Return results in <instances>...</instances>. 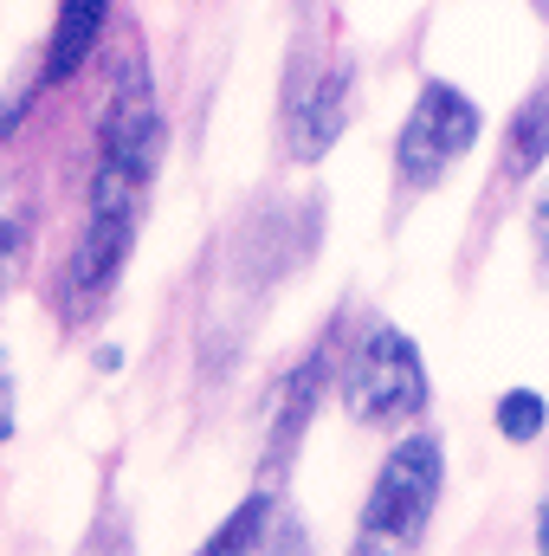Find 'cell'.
Wrapping results in <instances>:
<instances>
[{
  "mask_svg": "<svg viewBox=\"0 0 549 556\" xmlns=\"http://www.w3.org/2000/svg\"><path fill=\"white\" fill-rule=\"evenodd\" d=\"M137 214H142V175L124 168H104L98 162V181H91V220L65 260V311H91L137 247Z\"/></svg>",
  "mask_w": 549,
  "mask_h": 556,
  "instance_id": "cell-1",
  "label": "cell"
},
{
  "mask_svg": "<svg viewBox=\"0 0 549 556\" xmlns=\"http://www.w3.org/2000/svg\"><path fill=\"white\" fill-rule=\"evenodd\" d=\"M439 479H446L439 440L433 433H408L382 459V472H375V492L362 505V538L356 544L362 551H401V544H413L426 531L433 505H439Z\"/></svg>",
  "mask_w": 549,
  "mask_h": 556,
  "instance_id": "cell-2",
  "label": "cell"
},
{
  "mask_svg": "<svg viewBox=\"0 0 549 556\" xmlns=\"http://www.w3.org/2000/svg\"><path fill=\"white\" fill-rule=\"evenodd\" d=\"M343 408L356 427H388V420H413L426 408V369L413 337H401L395 324H375L356 356L343 363Z\"/></svg>",
  "mask_w": 549,
  "mask_h": 556,
  "instance_id": "cell-3",
  "label": "cell"
},
{
  "mask_svg": "<svg viewBox=\"0 0 549 556\" xmlns=\"http://www.w3.org/2000/svg\"><path fill=\"white\" fill-rule=\"evenodd\" d=\"M478 130H485L478 104H472L459 85L426 78L420 98H413V111H408V124H401V137H395V168H401V181L433 188V181L478 142Z\"/></svg>",
  "mask_w": 549,
  "mask_h": 556,
  "instance_id": "cell-4",
  "label": "cell"
},
{
  "mask_svg": "<svg viewBox=\"0 0 549 556\" xmlns=\"http://www.w3.org/2000/svg\"><path fill=\"white\" fill-rule=\"evenodd\" d=\"M155 142H162V117H155V85H149V59H124L117 85H111V104H104V130H98V162L104 168H124L149 181V162H155Z\"/></svg>",
  "mask_w": 549,
  "mask_h": 556,
  "instance_id": "cell-5",
  "label": "cell"
},
{
  "mask_svg": "<svg viewBox=\"0 0 549 556\" xmlns=\"http://www.w3.org/2000/svg\"><path fill=\"white\" fill-rule=\"evenodd\" d=\"M349 85H356L349 59H323V65H310L291 85V98H284V149L297 162H317L330 142L343 137V124H349Z\"/></svg>",
  "mask_w": 549,
  "mask_h": 556,
  "instance_id": "cell-6",
  "label": "cell"
},
{
  "mask_svg": "<svg viewBox=\"0 0 549 556\" xmlns=\"http://www.w3.org/2000/svg\"><path fill=\"white\" fill-rule=\"evenodd\" d=\"M227 551H304V525L284 511L278 492H253V498L207 538V556H227Z\"/></svg>",
  "mask_w": 549,
  "mask_h": 556,
  "instance_id": "cell-7",
  "label": "cell"
},
{
  "mask_svg": "<svg viewBox=\"0 0 549 556\" xmlns=\"http://www.w3.org/2000/svg\"><path fill=\"white\" fill-rule=\"evenodd\" d=\"M323 363H330V350H310V356L291 369V382H284V395H278V415H272V453H266V466H284V453L304 440L310 408H317V389H323Z\"/></svg>",
  "mask_w": 549,
  "mask_h": 556,
  "instance_id": "cell-8",
  "label": "cell"
},
{
  "mask_svg": "<svg viewBox=\"0 0 549 556\" xmlns=\"http://www.w3.org/2000/svg\"><path fill=\"white\" fill-rule=\"evenodd\" d=\"M104 13H111V0H59V26H52V46H46L52 78H72L91 59V46L104 33Z\"/></svg>",
  "mask_w": 549,
  "mask_h": 556,
  "instance_id": "cell-9",
  "label": "cell"
},
{
  "mask_svg": "<svg viewBox=\"0 0 549 556\" xmlns=\"http://www.w3.org/2000/svg\"><path fill=\"white\" fill-rule=\"evenodd\" d=\"M549 155V85H537L505 130V181H531Z\"/></svg>",
  "mask_w": 549,
  "mask_h": 556,
  "instance_id": "cell-10",
  "label": "cell"
},
{
  "mask_svg": "<svg viewBox=\"0 0 549 556\" xmlns=\"http://www.w3.org/2000/svg\"><path fill=\"white\" fill-rule=\"evenodd\" d=\"M498 433L505 440H537L544 433V395H531V389H511L505 402H498Z\"/></svg>",
  "mask_w": 549,
  "mask_h": 556,
  "instance_id": "cell-11",
  "label": "cell"
},
{
  "mask_svg": "<svg viewBox=\"0 0 549 556\" xmlns=\"http://www.w3.org/2000/svg\"><path fill=\"white\" fill-rule=\"evenodd\" d=\"M20 253H26V227L20 220H0V298H7V285L20 273Z\"/></svg>",
  "mask_w": 549,
  "mask_h": 556,
  "instance_id": "cell-12",
  "label": "cell"
},
{
  "mask_svg": "<svg viewBox=\"0 0 549 556\" xmlns=\"http://www.w3.org/2000/svg\"><path fill=\"white\" fill-rule=\"evenodd\" d=\"M0 440H13V376H7V356H0Z\"/></svg>",
  "mask_w": 549,
  "mask_h": 556,
  "instance_id": "cell-13",
  "label": "cell"
},
{
  "mask_svg": "<svg viewBox=\"0 0 549 556\" xmlns=\"http://www.w3.org/2000/svg\"><path fill=\"white\" fill-rule=\"evenodd\" d=\"M531 220H537V247L549 253V188L537 194V214H531Z\"/></svg>",
  "mask_w": 549,
  "mask_h": 556,
  "instance_id": "cell-14",
  "label": "cell"
},
{
  "mask_svg": "<svg viewBox=\"0 0 549 556\" xmlns=\"http://www.w3.org/2000/svg\"><path fill=\"white\" fill-rule=\"evenodd\" d=\"M537 551H549V498L537 505Z\"/></svg>",
  "mask_w": 549,
  "mask_h": 556,
  "instance_id": "cell-15",
  "label": "cell"
}]
</instances>
